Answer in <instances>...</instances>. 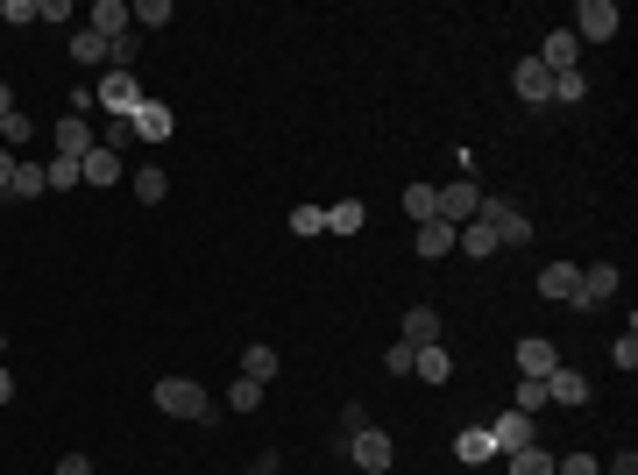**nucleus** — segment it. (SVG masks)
I'll return each mask as SVG.
<instances>
[{
    "mask_svg": "<svg viewBox=\"0 0 638 475\" xmlns=\"http://www.w3.org/2000/svg\"><path fill=\"white\" fill-rule=\"evenodd\" d=\"M475 220L497 234V249H525V242H532V213H518V206H511V199H497V192H483Z\"/></svg>",
    "mask_w": 638,
    "mask_h": 475,
    "instance_id": "obj_1",
    "label": "nucleus"
},
{
    "mask_svg": "<svg viewBox=\"0 0 638 475\" xmlns=\"http://www.w3.org/2000/svg\"><path fill=\"white\" fill-rule=\"evenodd\" d=\"M156 412H164V419H213L206 390L192 376H164V383H156Z\"/></svg>",
    "mask_w": 638,
    "mask_h": 475,
    "instance_id": "obj_2",
    "label": "nucleus"
},
{
    "mask_svg": "<svg viewBox=\"0 0 638 475\" xmlns=\"http://www.w3.org/2000/svg\"><path fill=\"white\" fill-rule=\"evenodd\" d=\"M348 461H355L362 475H383V468L397 461V447H390L383 426H362V433H348Z\"/></svg>",
    "mask_w": 638,
    "mask_h": 475,
    "instance_id": "obj_3",
    "label": "nucleus"
},
{
    "mask_svg": "<svg viewBox=\"0 0 638 475\" xmlns=\"http://www.w3.org/2000/svg\"><path fill=\"white\" fill-rule=\"evenodd\" d=\"M93 100H100V107H107V114H114V121L128 128V114H135V107H142L149 93L135 86V78H128V71H107V78H100V86H93Z\"/></svg>",
    "mask_w": 638,
    "mask_h": 475,
    "instance_id": "obj_4",
    "label": "nucleus"
},
{
    "mask_svg": "<svg viewBox=\"0 0 638 475\" xmlns=\"http://www.w3.org/2000/svg\"><path fill=\"white\" fill-rule=\"evenodd\" d=\"M617 8H610V0H582V8H575V43H610L617 36Z\"/></svg>",
    "mask_w": 638,
    "mask_h": 475,
    "instance_id": "obj_5",
    "label": "nucleus"
},
{
    "mask_svg": "<svg viewBox=\"0 0 638 475\" xmlns=\"http://www.w3.org/2000/svg\"><path fill=\"white\" fill-rule=\"evenodd\" d=\"M475 206H483V185H468V178H461V185H440V213H433V220L468 227V220H475Z\"/></svg>",
    "mask_w": 638,
    "mask_h": 475,
    "instance_id": "obj_6",
    "label": "nucleus"
},
{
    "mask_svg": "<svg viewBox=\"0 0 638 475\" xmlns=\"http://www.w3.org/2000/svg\"><path fill=\"white\" fill-rule=\"evenodd\" d=\"M511 86H518V100H525V107H546V100H553V71H546L539 57H525V64L511 71Z\"/></svg>",
    "mask_w": 638,
    "mask_h": 475,
    "instance_id": "obj_7",
    "label": "nucleus"
},
{
    "mask_svg": "<svg viewBox=\"0 0 638 475\" xmlns=\"http://www.w3.org/2000/svg\"><path fill=\"white\" fill-rule=\"evenodd\" d=\"M546 405H561V412L589 405V376H582V369H553V376H546Z\"/></svg>",
    "mask_w": 638,
    "mask_h": 475,
    "instance_id": "obj_8",
    "label": "nucleus"
},
{
    "mask_svg": "<svg viewBox=\"0 0 638 475\" xmlns=\"http://www.w3.org/2000/svg\"><path fill=\"white\" fill-rule=\"evenodd\" d=\"M511 362H518V376H539V383H546L553 369H561V355H553V341H539V334H525Z\"/></svg>",
    "mask_w": 638,
    "mask_h": 475,
    "instance_id": "obj_9",
    "label": "nucleus"
},
{
    "mask_svg": "<svg viewBox=\"0 0 638 475\" xmlns=\"http://www.w3.org/2000/svg\"><path fill=\"white\" fill-rule=\"evenodd\" d=\"M490 447H497V454L539 447V440H532V419H525V412H504V419H490Z\"/></svg>",
    "mask_w": 638,
    "mask_h": 475,
    "instance_id": "obj_10",
    "label": "nucleus"
},
{
    "mask_svg": "<svg viewBox=\"0 0 638 475\" xmlns=\"http://www.w3.org/2000/svg\"><path fill=\"white\" fill-rule=\"evenodd\" d=\"M128 135H142V142H171V107H164V100H142V107L128 114Z\"/></svg>",
    "mask_w": 638,
    "mask_h": 475,
    "instance_id": "obj_11",
    "label": "nucleus"
},
{
    "mask_svg": "<svg viewBox=\"0 0 638 475\" xmlns=\"http://www.w3.org/2000/svg\"><path fill=\"white\" fill-rule=\"evenodd\" d=\"M575 57H582V43H575V29H553L546 43H539V64L561 78V71H575Z\"/></svg>",
    "mask_w": 638,
    "mask_h": 475,
    "instance_id": "obj_12",
    "label": "nucleus"
},
{
    "mask_svg": "<svg viewBox=\"0 0 638 475\" xmlns=\"http://www.w3.org/2000/svg\"><path fill=\"white\" fill-rule=\"evenodd\" d=\"M575 291H582V270H575V263H546V270H539V298H553V305H568Z\"/></svg>",
    "mask_w": 638,
    "mask_h": 475,
    "instance_id": "obj_13",
    "label": "nucleus"
},
{
    "mask_svg": "<svg viewBox=\"0 0 638 475\" xmlns=\"http://www.w3.org/2000/svg\"><path fill=\"white\" fill-rule=\"evenodd\" d=\"M78 178H86V185H114V178H121L114 142H93V149H86V164H78Z\"/></svg>",
    "mask_w": 638,
    "mask_h": 475,
    "instance_id": "obj_14",
    "label": "nucleus"
},
{
    "mask_svg": "<svg viewBox=\"0 0 638 475\" xmlns=\"http://www.w3.org/2000/svg\"><path fill=\"white\" fill-rule=\"evenodd\" d=\"M397 341H405V348H433V341H440V312H433V305H412Z\"/></svg>",
    "mask_w": 638,
    "mask_h": 475,
    "instance_id": "obj_15",
    "label": "nucleus"
},
{
    "mask_svg": "<svg viewBox=\"0 0 638 475\" xmlns=\"http://www.w3.org/2000/svg\"><path fill=\"white\" fill-rule=\"evenodd\" d=\"M86 29H93V36H107V43H114V36H128V0H93Z\"/></svg>",
    "mask_w": 638,
    "mask_h": 475,
    "instance_id": "obj_16",
    "label": "nucleus"
},
{
    "mask_svg": "<svg viewBox=\"0 0 638 475\" xmlns=\"http://www.w3.org/2000/svg\"><path fill=\"white\" fill-rule=\"evenodd\" d=\"M93 142H100V135H93L86 121H78V114H71V121H57V156H71V164H86V149H93Z\"/></svg>",
    "mask_w": 638,
    "mask_h": 475,
    "instance_id": "obj_17",
    "label": "nucleus"
},
{
    "mask_svg": "<svg viewBox=\"0 0 638 475\" xmlns=\"http://www.w3.org/2000/svg\"><path fill=\"white\" fill-rule=\"evenodd\" d=\"M454 454H461L468 468H483V461H497V447H490V426H461V433H454Z\"/></svg>",
    "mask_w": 638,
    "mask_h": 475,
    "instance_id": "obj_18",
    "label": "nucleus"
},
{
    "mask_svg": "<svg viewBox=\"0 0 638 475\" xmlns=\"http://www.w3.org/2000/svg\"><path fill=\"white\" fill-rule=\"evenodd\" d=\"M454 249L475 256V263H490V256H497V234H490L483 220H468V227H454Z\"/></svg>",
    "mask_w": 638,
    "mask_h": 475,
    "instance_id": "obj_19",
    "label": "nucleus"
},
{
    "mask_svg": "<svg viewBox=\"0 0 638 475\" xmlns=\"http://www.w3.org/2000/svg\"><path fill=\"white\" fill-rule=\"evenodd\" d=\"M43 192H50L43 164H15V178H8V192H0V199H43Z\"/></svg>",
    "mask_w": 638,
    "mask_h": 475,
    "instance_id": "obj_20",
    "label": "nucleus"
},
{
    "mask_svg": "<svg viewBox=\"0 0 638 475\" xmlns=\"http://www.w3.org/2000/svg\"><path fill=\"white\" fill-rule=\"evenodd\" d=\"M277 369H284V362H277V348H270V341H249V348H242V376H256V383H270Z\"/></svg>",
    "mask_w": 638,
    "mask_h": 475,
    "instance_id": "obj_21",
    "label": "nucleus"
},
{
    "mask_svg": "<svg viewBox=\"0 0 638 475\" xmlns=\"http://www.w3.org/2000/svg\"><path fill=\"white\" fill-rule=\"evenodd\" d=\"M412 376H426V383H447V376H454V355L433 341V348H419V355H412Z\"/></svg>",
    "mask_w": 638,
    "mask_h": 475,
    "instance_id": "obj_22",
    "label": "nucleus"
},
{
    "mask_svg": "<svg viewBox=\"0 0 638 475\" xmlns=\"http://www.w3.org/2000/svg\"><path fill=\"white\" fill-rule=\"evenodd\" d=\"M128 29L142 36V29H171V0H135L128 8Z\"/></svg>",
    "mask_w": 638,
    "mask_h": 475,
    "instance_id": "obj_23",
    "label": "nucleus"
},
{
    "mask_svg": "<svg viewBox=\"0 0 638 475\" xmlns=\"http://www.w3.org/2000/svg\"><path fill=\"white\" fill-rule=\"evenodd\" d=\"M397 199H405V213H412L419 227H426V220L440 213V185H405V192H397Z\"/></svg>",
    "mask_w": 638,
    "mask_h": 475,
    "instance_id": "obj_24",
    "label": "nucleus"
},
{
    "mask_svg": "<svg viewBox=\"0 0 638 475\" xmlns=\"http://www.w3.org/2000/svg\"><path fill=\"white\" fill-rule=\"evenodd\" d=\"M362 220H369V206H362V199H341V206H327V234H362Z\"/></svg>",
    "mask_w": 638,
    "mask_h": 475,
    "instance_id": "obj_25",
    "label": "nucleus"
},
{
    "mask_svg": "<svg viewBox=\"0 0 638 475\" xmlns=\"http://www.w3.org/2000/svg\"><path fill=\"white\" fill-rule=\"evenodd\" d=\"M419 256H426V263H433V256H454V227H447V220H426V227H419Z\"/></svg>",
    "mask_w": 638,
    "mask_h": 475,
    "instance_id": "obj_26",
    "label": "nucleus"
},
{
    "mask_svg": "<svg viewBox=\"0 0 638 475\" xmlns=\"http://www.w3.org/2000/svg\"><path fill=\"white\" fill-rule=\"evenodd\" d=\"M504 468L511 475H553V454L546 447H518V454H504Z\"/></svg>",
    "mask_w": 638,
    "mask_h": 475,
    "instance_id": "obj_27",
    "label": "nucleus"
},
{
    "mask_svg": "<svg viewBox=\"0 0 638 475\" xmlns=\"http://www.w3.org/2000/svg\"><path fill=\"white\" fill-rule=\"evenodd\" d=\"M164 192H171V178L156 171V164H142V171H135V199H142V206H164Z\"/></svg>",
    "mask_w": 638,
    "mask_h": 475,
    "instance_id": "obj_28",
    "label": "nucleus"
},
{
    "mask_svg": "<svg viewBox=\"0 0 638 475\" xmlns=\"http://www.w3.org/2000/svg\"><path fill=\"white\" fill-rule=\"evenodd\" d=\"M227 405H234V412H256V405H263V383H256V376H234V383H227Z\"/></svg>",
    "mask_w": 638,
    "mask_h": 475,
    "instance_id": "obj_29",
    "label": "nucleus"
},
{
    "mask_svg": "<svg viewBox=\"0 0 638 475\" xmlns=\"http://www.w3.org/2000/svg\"><path fill=\"white\" fill-rule=\"evenodd\" d=\"M71 57H78V64H107V36L78 29V36H71Z\"/></svg>",
    "mask_w": 638,
    "mask_h": 475,
    "instance_id": "obj_30",
    "label": "nucleus"
},
{
    "mask_svg": "<svg viewBox=\"0 0 638 475\" xmlns=\"http://www.w3.org/2000/svg\"><path fill=\"white\" fill-rule=\"evenodd\" d=\"M43 178H50V192H71V185H86V178H78V164H71V156H50V164H43Z\"/></svg>",
    "mask_w": 638,
    "mask_h": 475,
    "instance_id": "obj_31",
    "label": "nucleus"
},
{
    "mask_svg": "<svg viewBox=\"0 0 638 475\" xmlns=\"http://www.w3.org/2000/svg\"><path fill=\"white\" fill-rule=\"evenodd\" d=\"M511 412H525V419L546 412V383H539V376H518V405H511Z\"/></svg>",
    "mask_w": 638,
    "mask_h": 475,
    "instance_id": "obj_32",
    "label": "nucleus"
},
{
    "mask_svg": "<svg viewBox=\"0 0 638 475\" xmlns=\"http://www.w3.org/2000/svg\"><path fill=\"white\" fill-rule=\"evenodd\" d=\"M291 234H327V206H291Z\"/></svg>",
    "mask_w": 638,
    "mask_h": 475,
    "instance_id": "obj_33",
    "label": "nucleus"
},
{
    "mask_svg": "<svg viewBox=\"0 0 638 475\" xmlns=\"http://www.w3.org/2000/svg\"><path fill=\"white\" fill-rule=\"evenodd\" d=\"M582 93H589V78H582V71H561V78H553V100H561V107H575Z\"/></svg>",
    "mask_w": 638,
    "mask_h": 475,
    "instance_id": "obj_34",
    "label": "nucleus"
},
{
    "mask_svg": "<svg viewBox=\"0 0 638 475\" xmlns=\"http://www.w3.org/2000/svg\"><path fill=\"white\" fill-rule=\"evenodd\" d=\"M36 128H29V114H8V121H0V149H22Z\"/></svg>",
    "mask_w": 638,
    "mask_h": 475,
    "instance_id": "obj_35",
    "label": "nucleus"
},
{
    "mask_svg": "<svg viewBox=\"0 0 638 475\" xmlns=\"http://www.w3.org/2000/svg\"><path fill=\"white\" fill-rule=\"evenodd\" d=\"M135 50H142V36H135V29H128V36H114V43H107V57H114V71H128V64H135Z\"/></svg>",
    "mask_w": 638,
    "mask_h": 475,
    "instance_id": "obj_36",
    "label": "nucleus"
},
{
    "mask_svg": "<svg viewBox=\"0 0 638 475\" xmlns=\"http://www.w3.org/2000/svg\"><path fill=\"white\" fill-rule=\"evenodd\" d=\"M610 362L631 376V369H638V334H617V341H610Z\"/></svg>",
    "mask_w": 638,
    "mask_h": 475,
    "instance_id": "obj_37",
    "label": "nucleus"
},
{
    "mask_svg": "<svg viewBox=\"0 0 638 475\" xmlns=\"http://www.w3.org/2000/svg\"><path fill=\"white\" fill-rule=\"evenodd\" d=\"M553 475H603L596 454H568V461H553Z\"/></svg>",
    "mask_w": 638,
    "mask_h": 475,
    "instance_id": "obj_38",
    "label": "nucleus"
},
{
    "mask_svg": "<svg viewBox=\"0 0 638 475\" xmlns=\"http://www.w3.org/2000/svg\"><path fill=\"white\" fill-rule=\"evenodd\" d=\"M412 355H419V348H405V341H397V348L383 355V369H390V376H412Z\"/></svg>",
    "mask_w": 638,
    "mask_h": 475,
    "instance_id": "obj_39",
    "label": "nucleus"
},
{
    "mask_svg": "<svg viewBox=\"0 0 638 475\" xmlns=\"http://www.w3.org/2000/svg\"><path fill=\"white\" fill-rule=\"evenodd\" d=\"M0 22H36V0H0Z\"/></svg>",
    "mask_w": 638,
    "mask_h": 475,
    "instance_id": "obj_40",
    "label": "nucleus"
},
{
    "mask_svg": "<svg viewBox=\"0 0 638 475\" xmlns=\"http://www.w3.org/2000/svg\"><path fill=\"white\" fill-rule=\"evenodd\" d=\"M36 22H71V0H36Z\"/></svg>",
    "mask_w": 638,
    "mask_h": 475,
    "instance_id": "obj_41",
    "label": "nucleus"
},
{
    "mask_svg": "<svg viewBox=\"0 0 638 475\" xmlns=\"http://www.w3.org/2000/svg\"><path fill=\"white\" fill-rule=\"evenodd\" d=\"M57 475H93V461H86V454H64V461H57Z\"/></svg>",
    "mask_w": 638,
    "mask_h": 475,
    "instance_id": "obj_42",
    "label": "nucleus"
},
{
    "mask_svg": "<svg viewBox=\"0 0 638 475\" xmlns=\"http://www.w3.org/2000/svg\"><path fill=\"white\" fill-rule=\"evenodd\" d=\"M15 164H22V156H15V149H0V192H8V178H15Z\"/></svg>",
    "mask_w": 638,
    "mask_h": 475,
    "instance_id": "obj_43",
    "label": "nucleus"
},
{
    "mask_svg": "<svg viewBox=\"0 0 638 475\" xmlns=\"http://www.w3.org/2000/svg\"><path fill=\"white\" fill-rule=\"evenodd\" d=\"M0 405H15V376H8V362H0Z\"/></svg>",
    "mask_w": 638,
    "mask_h": 475,
    "instance_id": "obj_44",
    "label": "nucleus"
},
{
    "mask_svg": "<svg viewBox=\"0 0 638 475\" xmlns=\"http://www.w3.org/2000/svg\"><path fill=\"white\" fill-rule=\"evenodd\" d=\"M610 475H638V454H631V447H624V454H617V468H610Z\"/></svg>",
    "mask_w": 638,
    "mask_h": 475,
    "instance_id": "obj_45",
    "label": "nucleus"
},
{
    "mask_svg": "<svg viewBox=\"0 0 638 475\" xmlns=\"http://www.w3.org/2000/svg\"><path fill=\"white\" fill-rule=\"evenodd\" d=\"M15 114V93H8V78H0V121H8Z\"/></svg>",
    "mask_w": 638,
    "mask_h": 475,
    "instance_id": "obj_46",
    "label": "nucleus"
},
{
    "mask_svg": "<svg viewBox=\"0 0 638 475\" xmlns=\"http://www.w3.org/2000/svg\"><path fill=\"white\" fill-rule=\"evenodd\" d=\"M249 475H277V461H270V454H263V461H256V468H249Z\"/></svg>",
    "mask_w": 638,
    "mask_h": 475,
    "instance_id": "obj_47",
    "label": "nucleus"
}]
</instances>
